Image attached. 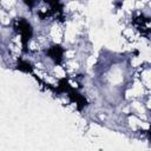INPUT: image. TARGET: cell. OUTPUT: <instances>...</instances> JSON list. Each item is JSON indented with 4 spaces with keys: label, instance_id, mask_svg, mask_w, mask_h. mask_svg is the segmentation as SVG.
Wrapping results in <instances>:
<instances>
[{
    "label": "cell",
    "instance_id": "cell-1",
    "mask_svg": "<svg viewBox=\"0 0 151 151\" xmlns=\"http://www.w3.org/2000/svg\"><path fill=\"white\" fill-rule=\"evenodd\" d=\"M14 29H15V31L20 34V37H21L22 51H24V52H27L28 40L32 38V33H33V29H32L31 24H29L26 19H24V18L17 19L15 22H14Z\"/></svg>",
    "mask_w": 151,
    "mask_h": 151
},
{
    "label": "cell",
    "instance_id": "cell-2",
    "mask_svg": "<svg viewBox=\"0 0 151 151\" xmlns=\"http://www.w3.org/2000/svg\"><path fill=\"white\" fill-rule=\"evenodd\" d=\"M133 24L137 26V28L140 31V33L143 35L149 37L150 31H151V28H150V18L144 17L143 14H139L138 17H136L133 19Z\"/></svg>",
    "mask_w": 151,
    "mask_h": 151
},
{
    "label": "cell",
    "instance_id": "cell-3",
    "mask_svg": "<svg viewBox=\"0 0 151 151\" xmlns=\"http://www.w3.org/2000/svg\"><path fill=\"white\" fill-rule=\"evenodd\" d=\"M46 54L54 61V64H61L63 61V55H64V48L60 45H53L51 46L47 51Z\"/></svg>",
    "mask_w": 151,
    "mask_h": 151
},
{
    "label": "cell",
    "instance_id": "cell-4",
    "mask_svg": "<svg viewBox=\"0 0 151 151\" xmlns=\"http://www.w3.org/2000/svg\"><path fill=\"white\" fill-rule=\"evenodd\" d=\"M67 96L70 97L71 101H73V103L77 105V109H78L79 111L83 110V109L87 105V100H86V98H85L84 96H81L78 91H76L74 88H71V90L67 92Z\"/></svg>",
    "mask_w": 151,
    "mask_h": 151
},
{
    "label": "cell",
    "instance_id": "cell-5",
    "mask_svg": "<svg viewBox=\"0 0 151 151\" xmlns=\"http://www.w3.org/2000/svg\"><path fill=\"white\" fill-rule=\"evenodd\" d=\"M17 70L21 71V72H25V73H32L33 72V66L31 63L24 60V59H20L17 64Z\"/></svg>",
    "mask_w": 151,
    "mask_h": 151
},
{
    "label": "cell",
    "instance_id": "cell-6",
    "mask_svg": "<svg viewBox=\"0 0 151 151\" xmlns=\"http://www.w3.org/2000/svg\"><path fill=\"white\" fill-rule=\"evenodd\" d=\"M25 4L28 5V6H33L34 5V2H32V1H25Z\"/></svg>",
    "mask_w": 151,
    "mask_h": 151
}]
</instances>
